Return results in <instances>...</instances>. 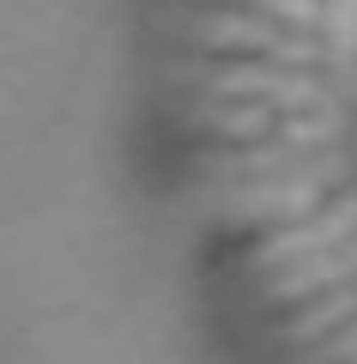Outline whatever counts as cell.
<instances>
[{
    "label": "cell",
    "instance_id": "obj_1",
    "mask_svg": "<svg viewBox=\"0 0 357 364\" xmlns=\"http://www.w3.org/2000/svg\"><path fill=\"white\" fill-rule=\"evenodd\" d=\"M345 170L339 152H315L291 170V176H255L248 188H206V207L230 225H267V219H309L333 176Z\"/></svg>",
    "mask_w": 357,
    "mask_h": 364
},
{
    "label": "cell",
    "instance_id": "obj_2",
    "mask_svg": "<svg viewBox=\"0 0 357 364\" xmlns=\"http://www.w3.org/2000/svg\"><path fill=\"white\" fill-rule=\"evenodd\" d=\"M206 91L212 97H260L279 116H297V109H333L327 85H315L309 73H279V67H212L206 73Z\"/></svg>",
    "mask_w": 357,
    "mask_h": 364
},
{
    "label": "cell",
    "instance_id": "obj_3",
    "mask_svg": "<svg viewBox=\"0 0 357 364\" xmlns=\"http://www.w3.org/2000/svg\"><path fill=\"white\" fill-rule=\"evenodd\" d=\"M351 231H357V195H345L333 213H309V219H297V225H285V231L260 237L255 267L279 273V267H291V261H303V255H321V249L351 243Z\"/></svg>",
    "mask_w": 357,
    "mask_h": 364
},
{
    "label": "cell",
    "instance_id": "obj_4",
    "mask_svg": "<svg viewBox=\"0 0 357 364\" xmlns=\"http://www.w3.org/2000/svg\"><path fill=\"white\" fill-rule=\"evenodd\" d=\"M200 37L212 49H260L273 61H291V67H309L321 61V49L309 37H285L273 18H248V13H206L200 18Z\"/></svg>",
    "mask_w": 357,
    "mask_h": 364
},
{
    "label": "cell",
    "instance_id": "obj_5",
    "mask_svg": "<svg viewBox=\"0 0 357 364\" xmlns=\"http://www.w3.org/2000/svg\"><path fill=\"white\" fill-rule=\"evenodd\" d=\"M351 273H357V243L303 255V261H291L285 273H273V279H267V304H291V298H309V291L351 286Z\"/></svg>",
    "mask_w": 357,
    "mask_h": 364
},
{
    "label": "cell",
    "instance_id": "obj_6",
    "mask_svg": "<svg viewBox=\"0 0 357 364\" xmlns=\"http://www.w3.org/2000/svg\"><path fill=\"white\" fill-rule=\"evenodd\" d=\"M188 122H206V128L230 134V140H273V134H279V109H273V104H236V109H224V104H194Z\"/></svg>",
    "mask_w": 357,
    "mask_h": 364
},
{
    "label": "cell",
    "instance_id": "obj_7",
    "mask_svg": "<svg viewBox=\"0 0 357 364\" xmlns=\"http://www.w3.org/2000/svg\"><path fill=\"white\" fill-rule=\"evenodd\" d=\"M351 316H357V286H333L327 298L315 304V310H303L297 322H285V328H279V340H291V346H303V340H327L333 328L351 322Z\"/></svg>",
    "mask_w": 357,
    "mask_h": 364
},
{
    "label": "cell",
    "instance_id": "obj_8",
    "mask_svg": "<svg viewBox=\"0 0 357 364\" xmlns=\"http://www.w3.org/2000/svg\"><path fill=\"white\" fill-rule=\"evenodd\" d=\"M339 134V109H321V116H285L273 140H291V146H333Z\"/></svg>",
    "mask_w": 357,
    "mask_h": 364
},
{
    "label": "cell",
    "instance_id": "obj_9",
    "mask_svg": "<svg viewBox=\"0 0 357 364\" xmlns=\"http://www.w3.org/2000/svg\"><path fill=\"white\" fill-rule=\"evenodd\" d=\"M303 364H357V322L339 328V334H327L315 352H303Z\"/></svg>",
    "mask_w": 357,
    "mask_h": 364
},
{
    "label": "cell",
    "instance_id": "obj_10",
    "mask_svg": "<svg viewBox=\"0 0 357 364\" xmlns=\"http://www.w3.org/2000/svg\"><path fill=\"white\" fill-rule=\"evenodd\" d=\"M255 6L273 13V18H285V25H297V31L321 25V0H255Z\"/></svg>",
    "mask_w": 357,
    "mask_h": 364
}]
</instances>
